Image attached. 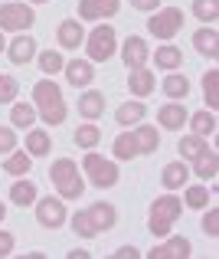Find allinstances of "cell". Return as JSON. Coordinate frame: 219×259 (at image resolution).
I'll return each instance as SVG.
<instances>
[{"mask_svg": "<svg viewBox=\"0 0 219 259\" xmlns=\"http://www.w3.org/2000/svg\"><path fill=\"white\" fill-rule=\"evenodd\" d=\"M33 105H36V115L46 121L49 128L63 125L66 115H69V108H66V99H63V89L56 82H49V76L43 79V82L33 85Z\"/></svg>", "mask_w": 219, "mask_h": 259, "instance_id": "1", "label": "cell"}, {"mask_svg": "<svg viewBox=\"0 0 219 259\" xmlns=\"http://www.w3.org/2000/svg\"><path fill=\"white\" fill-rule=\"evenodd\" d=\"M49 177H52V184H56L63 200H79L85 194V174H82V167L72 158H56L49 167Z\"/></svg>", "mask_w": 219, "mask_h": 259, "instance_id": "2", "label": "cell"}, {"mask_svg": "<svg viewBox=\"0 0 219 259\" xmlns=\"http://www.w3.org/2000/svg\"><path fill=\"white\" fill-rule=\"evenodd\" d=\"M180 210H183V203H180V197H174V190H170V194H163V197H157V200L150 203L147 230L157 236V240H163V236L174 230V223L180 220Z\"/></svg>", "mask_w": 219, "mask_h": 259, "instance_id": "3", "label": "cell"}, {"mask_svg": "<svg viewBox=\"0 0 219 259\" xmlns=\"http://www.w3.org/2000/svg\"><path fill=\"white\" fill-rule=\"evenodd\" d=\"M82 174L88 177V184L92 187H115L118 184V177H121V171H118V164L115 161H108V158H101L98 151H85V158H82Z\"/></svg>", "mask_w": 219, "mask_h": 259, "instance_id": "4", "label": "cell"}, {"mask_svg": "<svg viewBox=\"0 0 219 259\" xmlns=\"http://www.w3.org/2000/svg\"><path fill=\"white\" fill-rule=\"evenodd\" d=\"M115 46H118V36H115V26L98 23L92 33L85 36V56L88 63H108L115 56Z\"/></svg>", "mask_w": 219, "mask_h": 259, "instance_id": "5", "label": "cell"}, {"mask_svg": "<svg viewBox=\"0 0 219 259\" xmlns=\"http://www.w3.org/2000/svg\"><path fill=\"white\" fill-rule=\"evenodd\" d=\"M147 30L154 33L157 39L170 43V39L183 30V10H180V7H163V10H154V13H150V20H147Z\"/></svg>", "mask_w": 219, "mask_h": 259, "instance_id": "6", "label": "cell"}, {"mask_svg": "<svg viewBox=\"0 0 219 259\" xmlns=\"http://www.w3.org/2000/svg\"><path fill=\"white\" fill-rule=\"evenodd\" d=\"M36 23V10L30 4H0V30L4 33H23Z\"/></svg>", "mask_w": 219, "mask_h": 259, "instance_id": "7", "label": "cell"}, {"mask_svg": "<svg viewBox=\"0 0 219 259\" xmlns=\"http://www.w3.org/2000/svg\"><path fill=\"white\" fill-rule=\"evenodd\" d=\"M36 223L46 230H59L66 223V207H63V197H36Z\"/></svg>", "mask_w": 219, "mask_h": 259, "instance_id": "8", "label": "cell"}, {"mask_svg": "<svg viewBox=\"0 0 219 259\" xmlns=\"http://www.w3.org/2000/svg\"><path fill=\"white\" fill-rule=\"evenodd\" d=\"M150 59V46L144 36H128L125 43H121V63H125V69H141V66H147Z\"/></svg>", "mask_w": 219, "mask_h": 259, "instance_id": "9", "label": "cell"}, {"mask_svg": "<svg viewBox=\"0 0 219 259\" xmlns=\"http://www.w3.org/2000/svg\"><path fill=\"white\" fill-rule=\"evenodd\" d=\"M118 10H121V0H82V4H79V20L101 23V20L115 17Z\"/></svg>", "mask_w": 219, "mask_h": 259, "instance_id": "10", "label": "cell"}, {"mask_svg": "<svg viewBox=\"0 0 219 259\" xmlns=\"http://www.w3.org/2000/svg\"><path fill=\"white\" fill-rule=\"evenodd\" d=\"M190 253H193V246H190V240L187 236H163V243L160 246H154L150 249V259H190Z\"/></svg>", "mask_w": 219, "mask_h": 259, "instance_id": "11", "label": "cell"}, {"mask_svg": "<svg viewBox=\"0 0 219 259\" xmlns=\"http://www.w3.org/2000/svg\"><path fill=\"white\" fill-rule=\"evenodd\" d=\"M7 59H10L13 66H26L36 59V39L30 36V33H20L13 43H7Z\"/></svg>", "mask_w": 219, "mask_h": 259, "instance_id": "12", "label": "cell"}, {"mask_svg": "<svg viewBox=\"0 0 219 259\" xmlns=\"http://www.w3.org/2000/svg\"><path fill=\"white\" fill-rule=\"evenodd\" d=\"M187 118H190V112L183 105H177V102H167V105L157 108V125L167 128V132H180L187 125Z\"/></svg>", "mask_w": 219, "mask_h": 259, "instance_id": "13", "label": "cell"}, {"mask_svg": "<svg viewBox=\"0 0 219 259\" xmlns=\"http://www.w3.org/2000/svg\"><path fill=\"white\" fill-rule=\"evenodd\" d=\"M63 72H66V82H69L72 89L75 85H88V82H95V66L88 63V59H69V63L63 66Z\"/></svg>", "mask_w": 219, "mask_h": 259, "instance_id": "14", "label": "cell"}, {"mask_svg": "<svg viewBox=\"0 0 219 259\" xmlns=\"http://www.w3.org/2000/svg\"><path fill=\"white\" fill-rule=\"evenodd\" d=\"M56 39L63 50H79L82 43H85V30H82L79 20H63V23L56 26Z\"/></svg>", "mask_w": 219, "mask_h": 259, "instance_id": "15", "label": "cell"}, {"mask_svg": "<svg viewBox=\"0 0 219 259\" xmlns=\"http://www.w3.org/2000/svg\"><path fill=\"white\" fill-rule=\"evenodd\" d=\"M75 112H79L82 118H88V121L101 118V112H105V92H98V89H88V92H82Z\"/></svg>", "mask_w": 219, "mask_h": 259, "instance_id": "16", "label": "cell"}, {"mask_svg": "<svg viewBox=\"0 0 219 259\" xmlns=\"http://www.w3.org/2000/svg\"><path fill=\"white\" fill-rule=\"evenodd\" d=\"M36 197H39V190H36V184L30 181V177H17V181L10 184V200L17 203V207H33L36 203Z\"/></svg>", "mask_w": 219, "mask_h": 259, "instance_id": "17", "label": "cell"}, {"mask_svg": "<svg viewBox=\"0 0 219 259\" xmlns=\"http://www.w3.org/2000/svg\"><path fill=\"white\" fill-rule=\"evenodd\" d=\"M193 50L200 53V56H206V59H216L219 56V33L213 30V26L196 30L193 33Z\"/></svg>", "mask_w": 219, "mask_h": 259, "instance_id": "18", "label": "cell"}, {"mask_svg": "<svg viewBox=\"0 0 219 259\" xmlns=\"http://www.w3.org/2000/svg\"><path fill=\"white\" fill-rule=\"evenodd\" d=\"M154 66H157V69H167V72H177V69L183 66V50H180V46H174V43L157 46V53H154Z\"/></svg>", "mask_w": 219, "mask_h": 259, "instance_id": "19", "label": "cell"}, {"mask_svg": "<svg viewBox=\"0 0 219 259\" xmlns=\"http://www.w3.org/2000/svg\"><path fill=\"white\" fill-rule=\"evenodd\" d=\"M26 151H30V158H46L52 151V135L46 128H30L26 132Z\"/></svg>", "mask_w": 219, "mask_h": 259, "instance_id": "20", "label": "cell"}, {"mask_svg": "<svg viewBox=\"0 0 219 259\" xmlns=\"http://www.w3.org/2000/svg\"><path fill=\"white\" fill-rule=\"evenodd\" d=\"M147 115V105L144 102H121L118 112H115V121H118L121 128H131V125H141Z\"/></svg>", "mask_w": 219, "mask_h": 259, "instance_id": "21", "label": "cell"}, {"mask_svg": "<svg viewBox=\"0 0 219 259\" xmlns=\"http://www.w3.org/2000/svg\"><path fill=\"white\" fill-rule=\"evenodd\" d=\"M187 181H190V167L183 164V161H170V164L163 167V174H160V184H163L167 190L187 187Z\"/></svg>", "mask_w": 219, "mask_h": 259, "instance_id": "22", "label": "cell"}, {"mask_svg": "<svg viewBox=\"0 0 219 259\" xmlns=\"http://www.w3.org/2000/svg\"><path fill=\"white\" fill-rule=\"evenodd\" d=\"M131 135H134V145H138V154H154L157 148H160V135H157L154 125H144V121H141Z\"/></svg>", "mask_w": 219, "mask_h": 259, "instance_id": "23", "label": "cell"}, {"mask_svg": "<svg viewBox=\"0 0 219 259\" xmlns=\"http://www.w3.org/2000/svg\"><path fill=\"white\" fill-rule=\"evenodd\" d=\"M154 72L147 69V66H141V69H131L128 72V89H131L134 95H138V99H144V95H150L154 92Z\"/></svg>", "mask_w": 219, "mask_h": 259, "instance_id": "24", "label": "cell"}, {"mask_svg": "<svg viewBox=\"0 0 219 259\" xmlns=\"http://www.w3.org/2000/svg\"><path fill=\"white\" fill-rule=\"evenodd\" d=\"M193 174L200 177V181H216V174H219V154L213 151V148H206L200 158H193Z\"/></svg>", "mask_w": 219, "mask_h": 259, "instance_id": "25", "label": "cell"}, {"mask_svg": "<svg viewBox=\"0 0 219 259\" xmlns=\"http://www.w3.org/2000/svg\"><path fill=\"white\" fill-rule=\"evenodd\" d=\"M88 217L95 220V227H98V233H105V230H112L115 223H118V210H115L112 203H105V200L92 203V207H88Z\"/></svg>", "mask_w": 219, "mask_h": 259, "instance_id": "26", "label": "cell"}, {"mask_svg": "<svg viewBox=\"0 0 219 259\" xmlns=\"http://www.w3.org/2000/svg\"><path fill=\"white\" fill-rule=\"evenodd\" d=\"M190 128H193V135H200V138H209V135H216V112L213 108H203V112H196V115H190Z\"/></svg>", "mask_w": 219, "mask_h": 259, "instance_id": "27", "label": "cell"}, {"mask_svg": "<svg viewBox=\"0 0 219 259\" xmlns=\"http://www.w3.org/2000/svg\"><path fill=\"white\" fill-rule=\"evenodd\" d=\"M10 121L13 128H33V121H36V105H30V102H10Z\"/></svg>", "mask_w": 219, "mask_h": 259, "instance_id": "28", "label": "cell"}, {"mask_svg": "<svg viewBox=\"0 0 219 259\" xmlns=\"http://www.w3.org/2000/svg\"><path fill=\"white\" fill-rule=\"evenodd\" d=\"M112 154H115V161H134V158H141V154H138V145H134V135L131 132L118 135V138H115V145H112Z\"/></svg>", "mask_w": 219, "mask_h": 259, "instance_id": "29", "label": "cell"}, {"mask_svg": "<svg viewBox=\"0 0 219 259\" xmlns=\"http://www.w3.org/2000/svg\"><path fill=\"white\" fill-rule=\"evenodd\" d=\"M30 167H33L30 151H17V148H13V151H10V158L4 161V171H7V174H13V177L30 174Z\"/></svg>", "mask_w": 219, "mask_h": 259, "instance_id": "30", "label": "cell"}, {"mask_svg": "<svg viewBox=\"0 0 219 259\" xmlns=\"http://www.w3.org/2000/svg\"><path fill=\"white\" fill-rule=\"evenodd\" d=\"M72 141H75V145H79V148H85V151H92V148H98V145H101V128L88 121V125L75 128Z\"/></svg>", "mask_w": 219, "mask_h": 259, "instance_id": "31", "label": "cell"}, {"mask_svg": "<svg viewBox=\"0 0 219 259\" xmlns=\"http://www.w3.org/2000/svg\"><path fill=\"white\" fill-rule=\"evenodd\" d=\"M160 89H163V95H170V99H187L190 95V79L180 76V72H170V76L160 82Z\"/></svg>", "mask_w": 219, "mask_h": 259, "instance_id": "32", "label": "cell"}, {"mask_svg": "<svg viewBox=\"0 0 219 259\" xmlns=\"http://www.w3.org/2000/svg\"><path fill=\"white\" fill-rule=\"evenodd\" d=\"M177 148H180L183 161H193V158H200V154L206 151V138H200V135H183Z\"/></svg>", "mask_w": 219, "mask_h": 259, "instance_id": "33", "label": "cell"}, {"mask_svg": "<svg viewBox=\"0 0 219 259\" xmlns=\"http://www.w3.org/2000/svg\"><path fill=\"white\" fill-rule=\"evenodd\" d=\"M36 63H39V69H43V76H56V72H63L66 59H63V53H59V50H43L36 56Z\"/></svg>", "mask_w": 219, "mask_h": 259, "instance_id": "34", "label": "cell"}, {"mask_svg": "<svg viewBox=\"0 0 219 259\" xmlns=\"http://www.w3.org/2000/svg\"><path fill=\"white\" fill-rule=\"evenodd\" d=\"M209 200H213V194H209V187H203V184H196V187H187V190H183V203H187L190 210H203Z\"/></svg>", "mask_w": 219, "mask_h": 259, "instance_id": "35", "label": "cell"}, {"mask_svg": "<svg viewBox=\"0 0 219 259\" xmlns=\"http://www.w3.org/2000/svg\"><path fill=\"white\" fill-rule=\"evenodd\" d=\"M193 17L200 20L203 26H213L216 20H219V7H216V0H193Z\"/></svg>", "mask_w": 219, "mask_h": 259, "instance_id": "36", "label": "cell"}, {"mask_svg": "<svg viewBox=\"0 0 219 259\" xmlns=\"http://www.w3.org/2000/svg\"><path fill=\"white\" fill-rule=\"evenodd\" d=\"M72 230L82 236V240H95V236H98V227H95V220L88 217V210H82V213L72 217Z\"/></svg>", "mask_w": 219, "mask_h": 259, "instance_id": "37", "label": "cell"}, {"mask_svg": "<svg viewBox=\"0 0 219 259\" xmlns=\"http://www.w3.org/2000/svg\"><path fill=\"white\" fill-rule=\"evenodd\" d=\"M203 95H206V108H219V69H209L203 76Z\"/></svg>", "mask_w": 219, "mask_h": 259, "instance_id": "38", "label": "cell"}, {"mask_svg": "<svg viewBox=\"0 0 219 259\" xmlns=\"http://www.w3.org/2000/svg\"><path fill=\"white\" fill-rule=\"evenodd\" d=\"M17 92H20V82L13 76H0V105H10L17 102Z\"/></svg>", "mask_w": 219, "mask_h": 259, "instance_id": "39", "label": "cell"}, {"mask_svg": "<svg viewBox=\"0 0 219 259\" xmlns=\"http://www.w3.org/2000/svg\"><path fill=\"white\" fill-rule=\"evenodd\" d=\"M13 148H17V135H13V128L0 125V154H10Z\"/></svg>", "mask_w": 219, "mask_h": 259, "instance_id": "40", "label": "cell"}, {"mask_svg": "<svg viewBox=\"0 0 219 259\" xmlns=\"http://www.w3.org/2000/svg\"><path fill=\"white\" fill-rule=\"evenodd\" d=\"M206 210V207H203ZM203 230H206L209 236H219V210L213 207V210H206V217H203Z\"/></svg>", "mask_w": 219, "mask_h": 259, "instance_id": "41", "label": "cell"}, {"mask_svg": "<svg viewBox=\"0 0 219 259\" xmlns=\"http://www.w3.org/2000/svg\"><path fill=\"white\" fill-rule=\"evenodd\" d=\"M13 246H17V236L7 233V230H0V259H4V256H13Z\"/></svg>", "mask_w": 219, "mask_h": 259, "instance_id": "42", "label": "cell"}, {"mask_svg": "<svg viewBox=\"0 0 219 259\" xmlns=\"http://www.w3.org/2000/svg\"><path fill=\"white\" fill-rule=\"evenodd\" d=\"M128 4H131L134 10H157V7H160V0H128Z\"/></svg>", "mask_w": 219, "mask_h": 259, "instance_id": "43", "label": "cell"}, {"mask_svg": "<svg viewBox=\"0 0 219 259\" xmlns=\"http://www.w3.org/2000/svg\"><path fill=\"white\" fill-rule=\"evenodd\" d=\"M138 256L141 253L134 246H118V249H115V259H138Z\"/></svg>", "mask_w": 219, "mask_h": 259, "instance_id": "44", "label": "cell"}, {"mask_svg": "<svg viewBox=\"0 0 219 259\" xmlns=\"http://www.w3.org/2000/svg\"><path fill=\"white\" fill-rule=\"evenodd\" d=\"M66 256H69V259H88V249H69Z\"/></svg>", "mask_w": 219, "mask_h": 259, "instance_id": "45", "label": "cell"}, {"mask_svg": "<svg viewBox=\"0 0 219 259\" xmlns=\"http://www.w3.org/2000/svg\"><path fill=\"white\" fill-rule=\"evenodd\" d=\"M0 53H7V39H4V30H0Z\"/></svg>", "mask_w": 219, "mask_h": 259, "instance_id": "46", "label": "cell"}, {"mask_svg": "<svg viewBox=\"0 0 219 259\" xmlns=\"http://www.w3.org/2000/svg\"><path fill=\"white\" fill-rule=\"evenodd\" d=\"M4 217H7V207H4V200H0V220H4Z\"/></svg>", "mask_w": 219, "mask_h": 259, "instance_id": "47", "label": "cell"}, {"mask_svg": "<svg viewBox=\"0 0 219 259\" xmlns=\"http://www.w3.org/2000/svg\"><path fill=\"white\" fill-rule=\"evenodd\" d=\"M30 4H46V0H30Z\"/></svg>", "mask_w": 219, "mask_h": 259, "instance_id": "48", "label": "cell"}]
</instances>
